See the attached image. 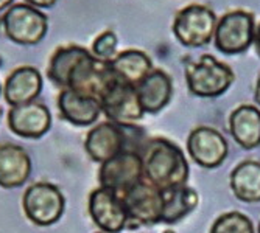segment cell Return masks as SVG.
I'll return each instance as SVG.
<instances>
[{
    "label": "cell",
    "instance_id": "cell-1",
    "mask_svg": "<svg viewBox=\"0 0 260 233\" xmlns=\"http://www.w3.org/2000/svg\"><path fill=\"white\" fill-rule=\"evenodd\" d=\"M142 162L144 177L160 191L187 185L188 162L182 149L167 138H151L145 142Z\"/></svg>",
    "mask_w": 260,
    "mask_h": 233
},
{
    "label": "cell",
    "instance_id": "cell-2",
    "mask_svg": "<svg viewBox=\"0 0 260 233\" xmlns=\"http://www.w3.org/2000/svg\"><path fill=\"white\" fill-rule=\"evenodd\" d=\"M142 135V129L133 123H114L108 120L89 129L84 149L93 162L102 165L123 151H137L134 142L140 143Z\"/></svg>",
    "mask_w": 260,
    "mask_h": 233
},
{
    "label": "cell",
    "instance_id": "cell-3",
    "mask_svg": "<svg viewBox=\"0 0 260 233\" xmlns=\"http://www.w3.org/2000/svg\"><path fill=\"white\" fill-rule=\"evenodd\" d=\"M184 73L188 90L201 98L223 95L235 80L232 68L212 55H201L198 59L187 62Z\"/></svg>",
    "mask_w": 260,
    "mask_h": 233
},
{
    "label": "cell",
    "instance_id": "cell-4",
    "mask_svg": "<svg viewBox=\"0 0 260 233\" xmlns=\"http://www.w3.org/2000/svg\"><path fill=\"white\" fill-rule=\"evenodd\" d=\"M0 31L17 45H36L49 31V17L28 4H14L0 16Z\"/></svg>",
    "mask_w": 260,
    "mask_h": 233
},
{
    "label": "cell",
    "instance_id": "cell-5",
    "mask_svg": "<svg viewBox=\"0 0 260 233\" xmlns=\"http://www.w3.org/2000/svg\"><path fill=\"white\" fill-rule=\"evenodd\" d=\"M217 23V16L209 7L192 4L176 13L172 30L179 44L198 49L214 39Z\"/></svg>",
    "mask_w": 260,
    "mask_h": 233
},
{
    "label": "cell",
    "instance_id": "cell-6",
    "mask_svg": "<svg viewBox=\"0 0 260 233\" xmlns=\"http://www.w3.org/2000/svg\"><path fill=\"white\" fill-rule=\"evenodd\" d=\"M22 208L27 219L35 225L49 227L61 219L66 208V199L56 185L38 182L30 185L23 193Z\"/></svg>",
    "mask_w": 260,
    "mask_h": 233
},
{
    "label": "cell",
    "instance_id": "cell-7",
    "mask_svg": "<svg viewBox=\"0 0 260 233\" xmlns=\"http://www.w3.org/2000/svg\"><path fill=\"white\" fill-rule=\"evenodd\" d=\"M144 162L137 151H123L100 165L99 180L102 188L123 196L133 186L142 182Z\"/></svg>",
    "mask_w": 260,
    "mask_h": 233
},
{
    "label": "cell",
    "instance_id": "cell-8",
    "mask_svg": "<svg viewBox=\"0 0 260 233\" xmlns=\"http://www.w3.org/2000/svg\"><path fill=\"white\" fill-rule=\"evenodd\" d=\"M254 16L245 10L226 13L217 23L214 42L224 55H240L254 42Z\"/></svg>",
    "mask_w": 260,
    "mask_h": 233
},
{
    "label": "cell",
    "instance_id": "cell-9",
    "mask_svg": "<svg viewBox=\"0 0 260 233\" xmlns=\"http://www.w3.org/2000/svg\"><path fill=\"white\" fill-rule=\"evenodd\" d=\"M120 198L129 221L142 225H153L162 222V191L145 179Z\"/></svg>",
    "mask_w": 260,
    "mask_h": 233
},
{
    "label": "cell",
    "instance_id": "cell-10",
    "mask_svg": "<svg viewBox=\"0 0 260 233\" xmlns=\"http://www.w3.org/2000/svg\"><path fill=\"white\" fill-rule=\"evenodd\" d=\"M103 113L114 123H134L145 115L136 87L117 78L100 97Z\"/></svg>",
    "mask_w": 260,
    "mask_h": 233
},
{
    "label": "cell",
    "instance_id": "cell-11",
    "mask_svg": "<svg viewBox=\"0 0 260 233\" xmlns=\"http://www.w3.org/2000/svg\"><path fill=\"white\" fill-rule=\"evenodd\" d=\"M187 152L197 165L217 168L226 160L229 146L224 135L210 126L195 128L187 138Z\"/></svg>",
    "mask_w": 260,
    "mask_h": 233
},
{
    "label": "cell",
    "instance_id": "cell-12",
    "mask_svg": "<svg viewBox=\"0 0 260 233\" xmlns=\"http://www.w3.org/2000/svg\"><path fill=\"white\" fill-rule=\"evenodd\" d=\"M87 208L93 224L106 233L122 231L129 221L122 198L102 186L89 195Z\"/></svg>",
    "mask_w": 260,
    "mask_h": 233
},
{
    "label": "cell",
    "instance_id": "cell-13",
    "mask_svg": "<svg viewBox=\"0 0 260 233\" xmlns=\"http://www.w3.org/2000/svg\"><path fill=\"white\" fill-rule=\"evenodd\" d=\"M52 126V113L45 104L31 101L8 110V128L22 138H41Z\"/></svg>",
    "mask_w": 260,
    "mask_h": 233
},
{
    "label": "cell",
    "instance_id": "cell-14",
    "mask_svg": "<svg viewBox=\"0 0 260 233\" xmlns=\"http://www.w3.org/2000/svg\"><path fill=\"white\" fill-rule=\"evenodd\" d=\"M58 110L66 122L80 128L97 123L99 116L103 113L99 98L72 89H61L58 95Z\"/></svg>",
    "mask_w": 260,
    "mask_h": 233
},
{
    "label": "cell",
    "instance_id": "cell-15",
    "mask_svg": "<svg viewBox=\"0 0 260 233\" xmlns=\"http://www.w3.org/2000/svg\"><path fill=\"white\" fill-rule=\"evenodd\" d=\"M42 86L44 81L36 67L20 65L7 76L2 95L11 107L27 104L36 101L42 92Z\"/></svg>",
    "mask_w": 260,
    "mask_h": 233
},
{
    "label": "cell",
    "instance_id": "cell-16",
    "mask_svg": "<svg viewBox=\"0 0 260 233\" xmlns=\"http://www.w3.org/2000/svg\"><path fill=\"white\" fill-rule=\"evenodd\" d=\"M140 106L145 113H157L167 106L173 97V81L167 72L153 68L136 86Z\"/></svg>",
    "mask_w": 260,
    "mask_h": 233
},
{
    "label": "cell",
    "instance_id": "cell-17",
    "mask_svg": "<svg viewBox=\"0 0 260 233\" xmlns=\"http://www.w3.org/2000/svg\"><path fill=\"white\" fill-rule=\"evenodd\" d=\"M31 160L27 151L14 143L0 145V186L17 188L30 177Z\"/></svg>",
    "mask_w": 260,
    "mask_h": 233
},
{
    "label": "cell",
    "instance_id": "cell-18",
    "mask_svg": "<svg viewBox=\"0 0 260 233\" xmlns=\"http://www.w3.org/2000/svg\"><path fill=\"white\" fill-rule=\"evenodd\" d=\"M229 131L242 148H257L260 145V109L251 104H242L234 109L229 115Z\"/></svg>",
    "mask_w": 260,
    "mask_h": 233
},
{
    "label": "cell",
    "instance_id": "cell-19",
    "mask_svg": "<svg viewBox=\"0 0 260 233\" xmlns=\"http://www.w3.org/2000/svg\"><path fill=\"white\" fill-rule=\"evenodd\" d=\"M109 65L117 78L134 87L153 70L150 56L145 52L136 49H128L117 53L109 61Z\"/></svg>",
    "mask_w": 260,
    "mask_h": 233
},
{
    "label": "cell",
    "instance_id": "cell-20",
    "mask_svg": "<svg viewBox=\"0 0 260 233\" xmlns=\"http://www.w3.org/2000/svg\"><path fill=\"white\" fill-rule=\"evenodd\" d=\"M234 196L242 202H260V162L245 160L239 163L229 177Z\"/></svg>",
    "mask_w": 260,
    "mask_h": 233
},
{
    "label": "cell",
    "instance_id": "cell-21",
    "mask_svg": "<svg viewBox=\"0 0 260 233\" xmlns=\"http://www.w3.org/2000/svg\"><path fill=\"white\" fill-rule=\"evenodd\" d=\"M90 52L86 50L81 45H62L58 47V49L53 52L50 61H49V67H47V76L49 80L56 84L61 89L67 87L69 78L72 75V72L75 70V67L80 64V61H83Z\"/></svg>",
    "mask_w": 260,
    "mask_h": 233
},
{
    "label": "cell",
    "instance_id": "cell-22",
    "mask_svg": "<svg viewBox=\"0 0 260 233\" xmlns=\"http://www.w3.org/2000/svg\"><path fill=\"white\" fill-rule=\"evenodd\" d=\"M164 210H162V222L175 224L190 215L200 202L198 193L187 185L175 186V188L162 191Z\"/></svg>",
    "mask_w": 260,
    "mask_h": 233
},
{
    "label": "cell",
    "instance_id": "cell-23",
    "mask_svg": "<svg viewBox=\"0 0 260 233\" xmlns=\"http://www.w3.org/2000/svg\"><path fill=\"white\" fill-rule=\"evenodd\" d=\"M209 233H255L252 221L240 212L220 215L210 227Z\"/></svg>",
    "mask_w": 260,
    "mask_h": 233
},
{
    "label": "cell",
    "instance_id": "cell-24",
    "mask_svg": "<svg viewBox=\"0 0 260 233\" xmlns=\"http://www.w3.org/2000/svg\"><path fill=\"white\" fill-rule=\"evenodd\" d=\"M117 45H119V39H117L115 33L111 30H106L100 33L92 42V55L99 58L100 61H111L117 55Z\"/></svg>",
    "mask_w": 260,
    "mask_h": 233
},
{
    "label": "cell",
    "instance_id": "cell-25",
    "mask_svg": "<svg viewBox=\"0 0 260 233\" xmlns=\"http://www.w3.org/2000/svg\"><path fill=\"white\" fill-rule=\"evenodd\" d=\"M23 2L38 10H47V8H52L58 0H23Z\"/></svg>",
    "mask_w": 260,
    "mask_h": 233
},
{
    "label": "cell",
    "instance_id": "cell-26",
    "mask_svg": "<svg viewBox=\"0 0 260 233\" xmlns=\"http://www.w3.org/2000/svg\"><path fill=\"white\" fill-rule=\"evenodd\" d=\"M254 47H255V52L260 58V23L258 25H255V31H254Z\"/></svg>",
    "mask_w": 260,
    "mask_h": 233
},
{
    "label": "cell",
    "instance_id": "cell-27",
    "mask_svg": "<svg viewBox=\"0 0 260 233\" xmlns=\"http://www.w3.org/2000/svg\"><path fill=\"white\" fill-rule=\"evenodd\" d=\"M13 5H14V0H0V14H4Z\"/></svg>",
    "mask_w": 260,
    "mask_h": 233
},
{
    "label": "cell",
    "instance_id": "cell-28",
    "mask_svg": "<svg viewBox=\"0 0 260 233\" xmlns=\"http://www.w3.org/2000/svg\"><path fill=\"white\" fill-rule=\"evenodd\" d=\"M254 98H255V103L260 106V76L255 83V92H254Z\"/></svg>",
    "mask_w": 260,
    "mask_h": 233
},
{
    "label": "cell",
    "instance_id": "cell-29",
    "mask_svg": "<svg viewBox=\"0 0 260 233\" xmlns=\"http://www.w3.org/2000/svg\"><path fill=\"white\" fill-rule=\"evenodd\" d=\"M164 233H175V231H173V230H172V228H169V230H165V231H164Z\"/></svg>",
    "mask_w": 260,
    "mask_h": 233
},
{
    "label": "cell",
    "instance_id": "cell-30",
    "mask_svg": "<svg viewBox=\"0 0 260 233\" xmlns=\"http://www.w3.org/2000/svg\"><path fill=\"white\" fill-rule=\"evenodd\" d=\"M257 233H260V222H258V227H257Z\"/></svg>",
    "mask_w": 260,
    "mask_h": 233
},
{
    "label": "cell",
    "instance_id": "cell-31",
    "mask_svg": "<svg viewBox=\"0 0 260 233\" xmlns=\"http://www.w3.org/2000/svg\"><path fill=\"white\" fill-rule=\"evenodd\" d=\"M2 89H4V87H2V84H0V95H2Z\"/></svg>",
    "mask_w": 260,
    "mask_h": 233
},
{
    "label": "cell",
    "instance_id": "cell-32",
    "mask_svg": "<svg viewBox=\"0 0 260 233\" xmlns=\"http://www.w3.org/2000/svg\"><path fill=\"white\" fill-rule=\"evenodd\" d=\"M97 233H106V231H102V230H100V231H97Z\"/></svg>",
    "mask_w": 260,
    "mask_h": 233
}]
</instances>
